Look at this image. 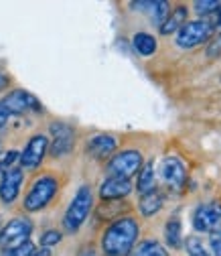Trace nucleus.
Masks as SVG:
<instances>
[{
  "label": "nucleus",
  "mask_w": 221,
  "mask_h": 256,
  "mask_svg": "<svg viewBox=\"0 0 221 256\" xmlns=\"http://www.w3.org/2000/svg\"><path fill=\"white\" fill-rule=\"evenodd\" d=\"M130 6H134V10H146V12H150V18L156 24H159V26L169 16V4L163 2V0H156V2H132Z\"/></svg>",
  "instance_id": "nucleus-15"
},
{
  "label": "nucleus",
  "mask_w": 221,
  "mask_h": 256,
  "mask_svg": "<svg viewBox=\"0 0 221 256\" xmlns=\"http://www.w3.org/2000/svg\"><path fill=\"white\" fill-rule=\"evenodd\" d=\"M165 236H167V242H169L171 248H181V244H183V230H181L179 218H173V220L167 222Z\"/></svg>",
  "instance_id": "nucleus-21"
},
{
  "label": "nucleus",
  "mask_w": 221,
  "mask_h": 256,
  "mask_svg": "<svg viewBox=\"0 0 221 256\" xmlns=\"http://www.w3.org/2000/svg\"><path fill=\"white\" fill-rule=\"evenodd\" d=\"M209 244H211V252H213V256H221V230L211 232V236H209Z\"/></svg>",
  "instance_id": "nucleus-26"
},
{
  "label": "nucleus",
  "mask_w": 221,
  "mask_h": 256,
  "mask_svg": "<svg viewBox=\"0 0 221 256\" xmlns=\"http://www.w3.org/2000/svg\"><path fill=\"white\" fill-rule=\"evenodd\" d=\"M116 146H118V142L110 134H96L87 140V152L93 158H108L110 154H114Z\"/></svg>",
  "instance_id": "nucleus-14"
},
{
  "label": "nucleus",
  "mask_w": 221,
  "mask_h": 256,
  "mask_svg": "<svg viewBox=\"0 0 221 256\" xmlns=\"http://www.w3.org/2000/svg\"><path fill=\"white\" fill-rule=\"evenodd\" d=\"M57 191H59V181L53 175H43L28 189L22 206L26 212H41L43 208H47L53 202Z\"/></svg>",
  "instance_id": "nucleus-3"
},
{
  "label": "nucleus",
  "mask_w": 221,
  "mask_h": 256,
  "mask_svg": "<svg viewBox=\"0 0 221 256\" xmlns=\"http://www.w3.org/2000/svg\"><path fill=\"white\" fill-rule=\"evenodd\" d=\"M37 252V248H35V244L33 242H24L22 246H18V248H12V250H4V254L2 256H33Z\"/></svg>",
  "instance_id": "nucleus-23"
},
{
  "label": "nucleus",
  "mask_w": 221,
  "mask_h": 256,
  "mask_svg": "<svg viewBox=\"0 0 221 256\" xmlns=\"http://www.w3.org/2000/svg\"><path fill=\"white\" fill-rule=\"evenodd\" d=\"M219 4H221V2H217V0H203V2L199 0V2H195L193 6H195V10H197V14H209V12L217 10Z\"/></svg>",
  "instance_id": "nucleus-24"
},
{
  "label": "nucleus",
  "mask_w": 221,
  "mask_h": 256,
  "mask_svg": "<svg viewBox=\"0 0 221 256\" xmlns=\"http://www.w3.org/2000/svg\"><path fill=\"white\" fill-rule=\"evenodd\" d=\"M193 228L197 232H217L221 230V204L209 202L195 210L193 214Z\"/></svg>",
  "instance_id": "nucleus-8"
},
{
  "label": "nucleus",
  "mask_w": 221,
  "mask_h": 256,
  "mask_svg": "<svg viewBox=\"0 0 221 256\" xmlns=\"http://www.w3.org/2000/svg\"><path fill=\"white\" fill-rule=\"evenodd\" d=\"M93 208V194H91V189L87 185H81L77 189V194L73 196L67 212H65V218H63V228H65L69 234H75L89 216Z\"/></svg>",
  "instance_id": "nucleus-2"
},
{
  "label": "nucleus",
  "mask_w": 221,
  "mask_h": 256,
  "mask_svg": "<svg viewBox=\"0 0 221 256\" xmlns=\"http://www.w3.org/2000/svg\"><path fill=\"white\" fill-rule=\"evenodd\" d=\"M185 22H187V8L185 6H177L173 12H169L165 22L161 24V33L163 35H171V33H175V30H179Z\"/></svg>",
  "instance_id": "nucleus-17"
},
{
  "label": "nucleus",
  "mask_w": 221,
  "mask_h": 256,
  "mask_svg": "<svg viewBox=\"0 0 221 256\" xmlns=\"http://www.w3.org/2000/svg\"><path fill=\"white\" fill-rule=\"evenodd\" d=\"M213 22L211 20H191V22H185L179 28V35H177V45L181 49H193L197 45H203L205 41L211 39L213 35Z\"/></svg>",
  "instance_id": "nucleus-4"
},
{
  "label": "nucleus",
  "mask_w": 221,
  "mask_h": 256,
  "mask_svg": "<svg viewBox=\"0 0 221 256\" xmlns=\"http://www.w3.org/2000/svg\"><path fill=\"white\" fill-rule=\"evenodd\" d=\"M213 26L221 30V4H219V8H217V20H215V24H213Z\"/></svg>",
  "instance_id": "nucleus-30"
},
{
  "label": "nucleus",
  "mask_w": 221,
  "mask_h": 256,
  "mask_svg": "<svg viewBox=\"0 0 221 256\" xmlns=\"http://www.w3.org/2000/svg\"><path fill=\"white\" fill-rule=\"evenodd\" d=\"M79 256H93V252H91V250H85V252H81Z\"/></svg>",
  "instance_id": "nucleus-31"
},
{
  "label": "nucleus",
  "mask_w": 221,
  "mask_h": 256,
  "mask_svg": "<svg viewBox=\"0 0 221 256\" xmlns=\"http://www.w3.org/2000/svg\"><path fill=\"white\" fill-rule=\"evenodd\" d=\"M51 154L53 156H65L71 152L73 144H75V130L69 124H63V122H55L51 124Z\"/></svg>",
  "instance_id": "nucleus-10"
},
{
  "label": "nucleus",
  "mask_w": 221,
  "mask_h": 256,
  "mask_svg": "<svg viewBox=\"0 0 221 256\" xmlns=\"http://www.w3.org/2000/svg\"><path fill=\"white\" fill-rule=\"evenodd\" d=\"M4 86H6V80H4L2 76H0V88H4Z\"/></svg>",
  "instance_id": "nucleus-32"
},
{
  "label": "nucleus",
  "mask_w": 221,
  "mask_h": 256,
  "mask_svg": "<svg viewBox=\"0 0 221 256\" xmlns=\"http://www.w3.org/2000/svg\"><path fill=\"white\" fill-rule=\"evenodd\" d=\"M128 256H169V252L156 240H146V242H140L138 246H134Z\"/></svg>",
  "instance_id": "nucleus-20"
},
{
  "label": "nucleus",
  "mask_w": 221,
  "mask_h": 256,
  "mask_svg": "<svg viewBox=\"0 0 221 256\" xmlns=\"http://www.w3.org/2000/svg\"><path fill=\"white\" fill-rule=\"evenodd\" d=\"M47 150H49V138L43 136V134H35L33 138L26 142L24 150H22L20 156H18L22 169H28V171L37 169V167L43 163Z\"/></svg>",
  "instance_id": "nucleus-9"
},
{
  "label": "nucleus",
  "mask_w": 221,
  "mask_h": 256,
  "mask_svg": "<svg viewBox=\"0 0 221 256\" xmlns=\"http://www.w3.org/2000/svg\"><path fill=\"white\" fill-rule=\"evenodd\" d=\"M61 232H57V230H47L43 236H41V244L45 246V248H51V246H55V244H59L61 242Z\"/></svg>",
  "instance_id": "nucleus-25"
},
{
  "label": "nucleus",
  "mask_w": 221,
  "mask_h": 256,
  "mask_svg": "<svg viewBox=\"0 0 221 256\" xmlns=\"http://www.w3.org/2000/svg\"><path fill=\"white\" fill-rule=\"evenodd\" d=\"M22 179H24V173L18 167H10V169L4 171L2 181H0V200H2V204L10 206L18 198Z\"/></svg>",
  "instance_id": "nucleus-11"
},
{
  "label": "nucleus",
  "mask_w": 221,
  "mask_h": 256,
  "mask_svg": "<svg viewBox=\"0 0 221 256\" xmlns=\"http://www.w3.org/2000/svg\"><path fill=\"white\" fill-rule=\"evenodd\" d=\"M140 236L138 222L130 216L118 218L106 228L102 236V252L106 256H128Z\"/></svg>",
  "instance_id": "nucleus-1"
},
{
  "label": "nucleus",
  "mask_w": 221,
  "mask_h": 256,
  "mask_svg": "<svg viewBox=\"0 0 221 256\" xmlns=\"http://www.w3.org/2000/svg\"><path fill=\"white\" fill-rule=\"evenodd\" d=\"M33 234V222L28 218H14L0 230V246L4 250H12L28 242V236Z\"/></svg>",
  "instance_id": "nucleus-5"
},
{
  "label": "nucleus",
  "mask_w": 221,
  "mask_h": 256,
  "mask_svg": "<svg viewBox=\"0 0 221 256\" xmlns=\"http://www.w3.org/2000/svg\"><path fill=\"white\" fill-rule=\"evenodd\" d=\"M0 106H2L10 116H18V114H26V112H41L43 110L41 102L35 98L33 94H28L24 90L10 92L6 98L0 100Z\"/></svg>",
  "instance_id": "nucleus-7"
},
{
  "label": "nucleus",
  "mask_w": 221,
  "mask_h": 256,
  "mask_svg": "<svg viewBox=\"0 0 221 256\" xmlns=\"http://www.w3.org/2000/svg\"><path fill=\"white\" fill-rule=\"evenodd\" d=\"M185 252L189 256H211V252L205 248V244L197 236H189L185 240Z\"/></svg>",
  "instance_id": "nucleus-22"
},
{
  "label": "nucleus",
  "mask_w": 221,
  "mask_h": 256,
  "mask_svg": "<svg viewBox=\"0 0 221 256\" xmlns=\"http://www.w3.org/2000/svg\"><path fill=\"white\" fill-rule=\"evenodd\" d=\"M0 167H2V165H0Z\"/></svg>",
  "instance_id": "nucleus-33"
},
{
  "label": "nucleus",
  "mask_w": 221,
  "mask_h": 256,
  "mask_svg": "<svg viewBox=\"0 0 221 256\" xmlns=\"http://www.w3.org/2000/svg\"><path fill=\"white\" fill-rule=\"evenodd\" d=\"M136 189L140 196H146L154 189V165L146 163L144 167H140L138 171V181H136Z\"/></svg>",
  "instance_id": "nucleus-19"
},
{
  "label": "nucleus",
  "mask_w": 221,
  "mask_h": 256,
  "mask_svg": "<svg viewBox=\"0 0 221 256\" xmlns=\"http://www.w3.org/2000/svg\"><path fill=\"white\" fill-rule=\"evenodd\" d=\"M163 204H165L163 194H161V191H156V189H152L150 194L142 196V200H140L138 208H140V214H142L144 218H150V216L159 214V212L163 210Z\"/></svg>",
  "instance_id": "nucleus-16"
},
{
  "label": "nucleus",
  "mask_w": 221,
  "mask_h": 256,
  "mask_svg": "<svg viewBox=\"0 0 221 256\" xmlns=\"http://www.w3.org/2000/svg\"><path fill=\"white\" fill-rule=\"evenodd\" d=\"M132 45H134L136 53L142 57H150L156 53V39L148 33H136L132 37Z\"/></svg>",
  "instance_id": "nucleus-18"
},
{
  "label": "nucleus",
  "mask_w": 221,
  "mask_h": 256,
  "mask_svg": "<svg viewBox=\"0 0 221 256\" xmlns=\"http://www.w3.org/2000/svg\"><path fill=\"white\" fill-rule=\"evenodd\" d=\"M130 194H132V183L120 177H108L100 187V198L104 202H118Z\"/></svg>",
  "instance_id": "nucleus-13"
},
{
  "label": "nucleus",
  "mask_w": 221,
  "mask_h": 256,
  "mask_svg": "<svg viewBox=\"0 0 221 256\" xmlns=\"http://www.w3.org/2000/svg\"><path fill=\"white\" fill-rule=\"evenodd\" d=\"M161 177L165 179L167 185H171L175 191H181L187 183V171L185 165L175 156H167L161 165Z\"/></svg>",
  "instance_id": "nucleus-12"
},
{
  "label": "nucleus",
  "mask_w": 221,
  "mask_h": 256,
  "mask_svg": "<svg viewBox=\"0 0 221 256\" xmlns=\"http://www.w3.org/2000/svg\"><path fill=\"white\" fill-rule=\"evenodd\" d=\"M140 167H142V154L138 150H122L110 158L108 175L130 181V177H134L140 171Z\"/></svg>",
  "instance_id": "nucleus-6"
},
{
  "label": "nucleus",
  "mask_w": 221,
  "mask_h": 256,
  "mask_svg": "<svg viewBox=\"0 0 221 256\" xmlns=\"http://www.w3.org/2000/svg\"><path fill=\"white\" fill-rule=\"evenodd\" d=\"M18 156H20V152H16V150H10V152H6L4 161L0 163V165H2V167H6V169H10V165H12L14 161H18Z\"/></svg>",
  "instance_id": "nucleus-28"
},
{
  "label": "nucleus",
  "mask_w": 221,
  "mask_h": 256,
  "mask_svg": "<svg viewBox=\"0 0 221 256\" xmlns=\"http://www.w3.org/2000/svg\"><path fill=\"white\" fill-rule=\"evenodd\" d=\"M8 118H10V114L2 108V106H0V130H2V128L6 126V122H8Z\"/></svg>",
  "instance_id": "nucleus-29"
},
{
  "label": "nucleus",
  "mask_w": 221,
  "mask_h": 256,
  "mask_svg": "<svg viewBox=\"0 0 221 256\" xmlns=\"http://www.w3.org/2000/svg\"><path fill=\"white\" fill-rule=\"evenodd\" d=\"M207 55L209 57H219L221 55V35L215 41H211V45L207 47Z\"/></svg>",
  "instance_id": "nucleus-27"
}]
</instances>
